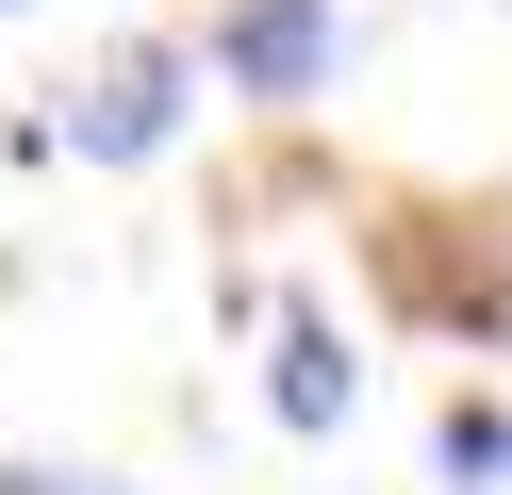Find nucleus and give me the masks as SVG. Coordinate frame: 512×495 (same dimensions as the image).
<instances>
[{"label": "nucleus", "mask_w": 512, "mask_h": 495, "mask_svg": "<svg viewBox=\"0 0 512 495\" xmlns=\"http://www.w3.org/2000/svg\"><path fill=\"white\" fill-rule=\"evenodd\" d=\"M265 413L298 429V446L364 413V363H347V330H331V314H281V347H265Z\"/></svg>", "instance_id": "obj_4"}, {"label": "nucleus", "mask_w": 512, "mask_h": 495, "mask_svg": "<svg viewBox=\"0 0 512 495\" xmlns=\"http://www.w3.org/2000/svg\"><path fill=\"white\" fill-rule=\"evenodd\" d=\"M0 17H17V0H0Z\"/></svg>", "instance_id": "obj_7"}, {"label": "nucleus", "mask_w": 512, "mask_h": 495, "mask_svg": "<svg viewBox=\"0 0 512 495\" xmlns=\"http://www.w3.org/2000/svg\"><path fill=\"white\" fill-rule=\"evenodd\" d=\"M430 462H446V495H512V413H496V396H446Z\"/></svg>", "instance_id": "obj_5"}, {"label": "nucleus", "mask_w": 512, "mask_h": 495, "mask_svg": "<svg viewBox=\"0 0 512 495\" xmlns=\"http://www.w3.org/2000/svg\"><path fill=\"white\" fill-rule=\"evenodd\" d=\"M0 495H133V479H100V462H0Z\"/></svg>", "instance_id": "obj_6"}, {"label": "nucleus", "mask_w": 512, "mask_h": 495, "mask_svg": "<svg viewBox=\"0 0 512 495\" xmlns=\"http://www.w3.org/2000/svg\"><path fill=\"white\" fill-rule=\"evenodd\" d=\"M182 83H199V50H182V33L100 50V66H83V99H67V149H83V165H149V149L182 132Z\"/></svg>", "instance_id": "obj_2"}, {"label": "nucleus", "mask_w": 512, "mask_h": 495, "mask_svg": "<svg viewBox=\"0 0 512 495\" xmlns=\"http://www.w3.org/2000/svg\"><path fill=\"white\" fill-rule=\"evenodd\" d=\"M380 281H397V314H430V330H496L512 314V281H496V248H446V215H397L380 231Z\"/></svg>", "instance_id": "obj_3"}, {"label": "nucleus", "mask_w": 512, "mask_h": 495, "mask_svg": "<svg viewBox=\"0 0 512 495\" xmlns=\"http://www.w3.org/2000/svg\"><path fill=\"white\" fill-rule=\"evenodd\" d=\"M331 66H347V0H215V33H199V83L265 99V116L331 99Z\"/></svg>", "instance_id": "obj_1"}]
</instances>
